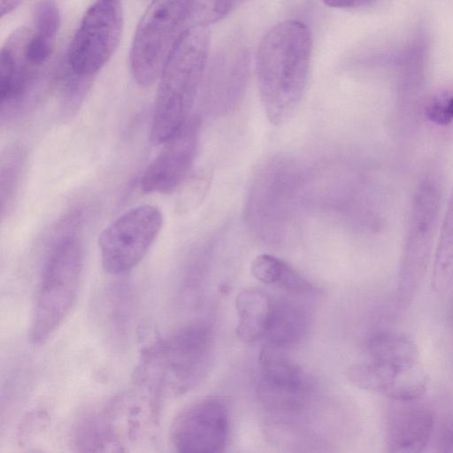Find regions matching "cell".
I'll list each match as a JSON object with an SVG mask.
<instances>
[{
    "label": "cell",
    "mask_w": 453,
    "mask_h": 453,
    "mask_svg": "<svg viewBox=\"0 0 453 453\" xmlns=\"http://www.w3.org/2000/svg\"><path fill=\"white\" fill-rule=\"evenodd\" d=\"M250 273L258 281L295 294L312 291L313 286L291 265L274 256L262 254L251 263Z\"/></svg>",
    "instance_id": "obj_18"
},
{
    "label": "cell",
    "mask_w": 453,
    "mask_h": 453,
    "mask_svg": "<svg viewBox=\"0 0 453 453\" xmlns=\"http://www.w3.org/2000/svg\"><path fill=\"white\" fill-rule=\"evenodd\" d=\"M449 112L453 119V96L447 102Z\"/></svg>",
    "instance_id": "obj_27"
},
{
    "label": "cell",
    "mask_w": 453,
    "mask_h": 453,
    "mask_svg": "<svg viewBox=\"0 0 453 453\" xmlns=\"http://www.w3.org/2000/svg\"><path fill=\"white\" fill-rule=\"evenodd\" d=\"M311 35L305 24L287 20L272 27L257 52L259 96L268 120L283 125L303 96L311 54Z\"/></svg>",
    "instance_id": "obj_1"
},
{
    "label": "cell",
    "mask_w": 453,
    "mask_h": 453,
    "mask_svg": "<svg viewBox=\"0 0 453 453\" xmlns=\"http://www.w3.org/2000/svg\"><path fill=\"white\" fill-rule=\"evenodd\" d=\"M416 400L395 401L386 424V447L389 452L418 453L429 443L434 419L431 411Z\"/></svg>",
    "instance_id": "obj_15"
},
{
    "label": "cell",
    "mask_w": 453,
    "mask_h": 453,
    "mask_svg": "<svg viewBox=\"0 0 453 453\" xmlns=\"http://www.w3.org/2000/svg\"><path fill=\"white\" fill-rule=\"evenodd\" d=\"M230 432L229 405L220 396H208L184 408L173 421L170 440L185 453H219Z\"/></svg>",
    "instance_id": "obj_12"
},
{
    "label": "cell",
    "mask_w": 453,
    "mask_h": 453,
    "mask_svg": "<svg viewBox=\"0 0 453 453\" xmlns=\"http://www.w3.org/2000/svg\"><path fill=\"white\" fill-rule=\"evenodd\" d=\"M209 45L208 27H188L179 38L158 78L150 134L153 144L165 143L191 117Z\"/></svg>",
    "instance_id": "obj_3"
},
{
    "label": "cell",
    "mask_w": 453,
    "mask_h": 453,
    "mask_svg": "<svg viewBox=\"0 0 453 453\" xmlns=\"http://www.w3.org/2000/svg\"><path fill=\"white\" fill-rule=\"evenodd\" d=\"M141 435V419L129 395H120L87 412L73 431L81 451H121Z\"/></svg>",
    "instance_id": "obj_11"
},
{
    "label": "cell",
    "mask_w": 453,
    "mask_h": 453,
    "mask_svg": "<svg viewBox=\"0 0 453 453\" xmlns=\"http://www.w3.org/2000/svg\"><path fill=\"white\" fill-rule=\"evenodd\" d=\"M201 120L191 116L165 143L140 180L143 192L170 194L187 178L194 164L200 137Z\"/></svg>",
    "instance_id": "obj_13"
},
{
    "label": "cell",
    "mask_w": 453,
    "mask_h": 453,
    "mask_svg": "<svg viewBox=\"0 0 453 453\" xmlns=\"http://www.w3.org/2000/svg\"><path fill=\"white\" fill-rule=\"evenodd\" d=\"M23 0H0L1 18L12 13L19 6Z\"/></svg>",
    "instance_id": "obj_26"
},
{
    "label": "cell",
    "mask_w": 453,
    "mask_h": 453,
    "mask_svg": "<svg viewBox=\"0 0 453 453\" xmlns=\"http://www.w3.org/2000/svg\"><path fill=\"white\" fill-rule=\"evenodd\" d=\"M309 326L307 311L290 300L273 301L263 338L266 346L281 349L298 342Z\"/></svg>",
    "instance_id": "obj_16"
},
{
    "label": "cell",
    "mask_w": 453,
    "mask_h": 453,
    "mask_svg": "<svg viewBox=\"0 0 453 453\" xmlns=\"http://www.w3.org/2000/svg\"><path fill=\"white\" fill-rule=\"evenodd\" d=\"M441 208V183L435 175L427 174L414 194L399 265L397 290L403 303L416 296L426 273L438 232Z\"/></svg>",
    "instance_id": "obj_6"
},
{
    "label": "cell",
    "mask_w": 453,
    "mask_h": 453,
    "mask_svg": "<svg viewBox=\"0 0 453 453\" xmlns=\"http://www.w3.org/2000/svg\"><path fill=\"white\" fill-rule=\"evenodd\" d=\"M272 304V298L257 288L244 289L238 294L236 334L242 341L252 342L263 338Z\"/></svg>",
    "instance_id": "obj_17"
},
{
    "label": "cell",
    "mask_w": 453,
    "mask_h": 453,
    "mask_svg": "<svg viewBox=\"0 0 453 453\" xmlns=\"http://www.w3.org/2000/svg\"><path fill=\"white\" fill-rule=\"evenodd\" d=\"M20 166V156L19 152L9 154L1 167V194L2 213L9 206L18 181Z\"/></svg>",
    "instance_id": "obj_22"
},
{
    "label": "cell",
    "mask_w": 453,
    "mask_h": 453,
    "mask_svg": "<svg viewBox=\"0 0 453 453\" xmlns=\"http://www.w3.org/2000/svg\"><path fill=\"white\" fill-rule=\"evenodd\" d=\"M426 114L432 122L437 125H448L452 120L447 103L441 101L431 103L426 108Z\"/></svg>",
    "instance_id": "obj_24"
},
{
    "label": "cell",
    "mask_w": 453,
    "mask_h": 453,
    "mask_svg": "<svg viewBox=\"0 0 453 453\" xmlns=\"http://www.w3.org/2000/svg\"><path fill=\"white\" fill-rule=\"evenodd\" d=\"M83 268V251L73 234L62 236L44 263L37 287L30 336L45 342L62 325L77 298Z\"/></svg>",
    "instance_id": "obj_5"
},
{
    "label": "cell",
    "mask_w": 453,
    "mask_h": 453,
    "mask_svg": "<svg viewBox=\"0 0 453 453\" xmlns=\"http://www.w3.org/2000/svg\"><path fill=\"white\" fill-rule=\"evenodd\" d=\"M347 375L357 388L393 401L417 400L427 385L418 347L396 333L374 335L367 344L366 358L349 368Z\"/></svg>",
    "instance_id": "obj_4"
},
{
    "label": "cell",
    "mask_w": 453,
    "mask_h": 453,
    "mask_svg": "<svg viewBox=\"0 0 453 453\" xmlns=\"http://www.w3.org/2000/svg\"><path fill=\"white\" fill-rule=\"evenodd\" d=\"M123 21L119 0H96L84 13L70 42L66 65L79 75L93 77L114 54Z\"/></svg>",
    "instance_id": "obj_8"
},
{
    "label": "cell",
    "mask_w": 453,
    "mask_h": 453,
    "mask_svg": "<svg viewBox=\"0 0 453 453\" xmlns=\"http://www.w3.org/2000/svg\"><path fill=\"white\" fill-rule=\"evenodd\" d=\"M245 1L246 0H234V6L241 4L242 3L245 2Z\"/></svg>",
    "instance_id": "obj_28"
},
{
    "label": "cell",
    "mask_w": 453,
    "mask_h": 453,
    "mask_svg": "<svg viewBox=\"0 0 453 453\" xmlns=\"http://www.w3.org/2000/svg\"><path fill=\"white\" fill-rule=\"evenodd\" d=\"M257 396L264 407L275 414L295 416L311 403L312 385L294 361L269 346L259 355Z\"/></svg>",
    "instance_id": "obj_10"
},
{
    "label": "cell",
    "mask_w": 453,
    "mask_h": 453,
    "mask_svg": "<svg viewBox=\"0 0 453 453\" xmlns=\"http://www.w3.org/2000/svg\"><path fill=\"white\" fill-rule=\"evenodd\" d=\"M453 285V189L440 228L435 250L432 286L437 293H445Z\"/></svg>",
    "instance_id": "obj_19"
},
{
    "label": "cell",
    "mask_w": 453,
    "mask_h": 453,
    "mask_svg": "<svg viewBox=\"0 0 453 453\" xmlns=\"http://www.w3.org/2000/svg\"><path fill=\"white\" fill-rule=\"evenodd\" d=\"M29 27L12 32L1 49L0 104L2 117L18 112L32 96L42 69L27 55Z\"/></svg>",
    "instance_id": "obj_14"
},
{
    "label": "cell",
    "mask_w": 453,
    "mask_h": 453,
    "mask_svg": "<svg viewBox=\"0 0 453 453\" xmlns=\"http://www.w3.org/2000/svg\"><path fill=\"white\" fill-rule=\"evenodd\" d=\"M435 448L439 452H453V417L446 418L439 427Z\"/></svg>",
    "instance_id": "obj_23"
},
{
    "label": "cell",
    "mask_w": 453,
    "mask_h": 453,
    "mask_svg": "<svg viewBox=\"0 0 453 453\" xmlns=\"http://www.w3.org/2000/svg\"><path fill=\"white\" fill-rule=\"evenodd\" d=\"M234 7V0H188V27H208L220 20Z\"/></svg>",
    "instance_id": "obj_20"
},
{
    "label": "cell",
    "mask_w": 453,
    "mask_h": 453,
    "mask_svg": "<svg viewBox=\"0 0 453 453\" xmlns=\"http://www.w3.org/2000/svg\"><path fill=\"white\" fill-rule=\"evenodd\" d=\"M91 78L79 75L66 65L61 88L64 104L68 110L77 107L89 88Z\"/></svg>",
    "instance_id": "obj_21"
},
{
    "label": "cell",
    "mask_w": 453,
    "mask_h": 453,
    "mask_svg": "<svg viewBox=\"0 0 453 453\" xmlns=\"http://www.w3.org/2000/svg\"><path fill=\"white\" fill-rule=\"evenodd\" d=\"M324 4L332 8H357L371 5L377 0H321Z\"/></svg>",
    "instance_id": "obj_25"
},
{
    "label": "cell",
    "mask_w": 453,
    "mask_h": 453,
    "mask_svg": "<svg viewBox=\"0 0 453 453\" xmlns=\"http://www.w3.org/2000/svg\"><path fill=\"white\" fill-rule=\"evenodd\" d=\"M162 225L161 211L150 204L132 208L114 219L98 236L105 271L118 275L135 267L157 239Z\"/></svg>",
    "instance_id": "obj_9"
},
{
    "label": "cell",
    "mask_w": 453,
    "mask_h": 453,
    "mask_svg": "<svg viewBox=\"0 0 453 453\" xmlns=\"http://www.w3.org/2000/svg\"><path fill=\"white\" fill-rule=\"evenodd\" d=\"M213 355L211 329L203 323L185 326L143 349L136 386L157 399L183 395L203 380Z\"/></svg>",
    "instance_id": "obj_2"
},
{
    "label": "cell",
    "mask_w": 453,
    "mask_h": 453,
    "mask_svg": "<svg viewBox=\"0 0 453 453\" xmlns=\"http://www.w3.org/2000/svg\"><path fill=\"white\" fill-rule=\"evenodd\" d=\"M188 0H151L139 20L129 54L131 73L150 86L160 73L187 23Z\"/></svg>",
    "instance_id": "obj_7"
}]
</instances>
